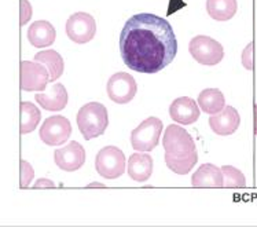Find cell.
<instances>
[{
	"label": "cell",
	"mask_w": 257,
	"mask_h": 227,
	"mask_svg": "<svg viewBox=\"0 0 257 227\" xmlns=\"http://www.w3.org/2000/svg\"><path fill=\"white\" fill-rule=\"evenodd\" d=\"M178 40L165 18L150 13L132 16L120 35V54L134 72L154 74L161 72L176 57Z\"/></svg>",
	"instance_id": "cell-1"
},
{
	"label": "cell",
	"mask_w": 257,
	"mask_h": 227,
	"mask_svg": "<svg viewBox=\"0 0 257 227\" xmlns=\"http://www.w3.org/2000/svg\"><path fill=\"white\" fill-rule=\"evenodd\" d=\"M77 127L85 141H91L103 135L109 126V115L105 105L99 102H89L80 107L77 113Z\"/></svg>",
	"instance_id": "cell-2"
},
{
	"label": "cell",
	"mask_w": 257,
	"mask_h": 227,
	"mask_svg": "<svg viewBox=\"0 0 257 227\" xmlns=\"http://www.w3.org/2000/svg\"><path fill=\"white\" fill-rule=\"evenodd\" d=\"M165 153L171 154L176 159H184L197 152L193 137L183 127L171 124L165 130L163 139Z\"/></svg>",
	"instance_id": "cell-3"
},
{
	"label": "cell",
	"mask_w": 257,
	"mask_h": 227,
	"mask_svg": "<svg viewBox=\"0 0 257 227\" xmlns=\"http://www.w3.org/2000/svg\"><path fill=\"white\" fill-rule=\"evenodd\" d=\"M189 51L198 64L206 66H215L220 64L221 59L224 58V48L220 43L204 35L191 39Z\"/></svg>",
	"instance_id": "cell-4"
},
{
	"label": "cell",
	"mask_w": 257,
	"mask_h": 227,
	"mask_svg": "<svg viewBox=\"0 0 257 227\" xmlns=\"http://www.w3.org/2000/svg\"><path fill=\"white\" fill-rule=\"evenodd\" d=\"M163 122L157 117H149L131 134V145L137 152H152L160 143Z\"/></svg>",
	"instance_id": "cell-5"
},
{
	"label": "cell",
	"mask_w": 257,
	"mask_h": 227,
	"mask_svg": "<svg viewBox=\"0 0 257 227\" xmlns=\"http://www.w3.org/2000/svg\"><path fill=\"white\" fill-rule=\"evenodd\" d=\"M125 156L115 146H106L100 149L95 159L96 172L105 179L120 178L121 175L125 172Z\"/></svg>",
	"instance_id": "cell-6"
},
{
	"label": "cell",
	"mask_w": 257,
	"mask_h": 227,
	"mask_svg": "<svg viewBox=\"0 0 257 227\" xmlns=\"http://www.w3.org/2000/svg\"><path fill=\"white\" fill-rule=\"evenodd\" d=\"M96 33L95 18L88 13H76L69 17L66 22V35L72 42L77 44H85L91 42Z\"/></svg>",
	"instance_id": "cell-7"
},
{
	"label": "cell",
	"mask_w": 257,
	"mask_h": 227,
	"mask_svg": "<svg viewBox=\"0 0 257 227\" xmlns=\"http://www.w3.org/2000/svg\"><path fill=\"white\" fill-rule=\"evenodd\" d=\"M107 95L118 105H125L131 102L138 92V84L131 74L118 72L111 76L106 85Z\"/></svg>",
	"instance_id": "cell-8"
},
{
	"label": "cell",
	"mask_w": 257,
	"mask_h": 227,
	"mask_svg": "<svg viewBox=\"0 0 257 227\" xmlns=\"http://www.w3.org/2000/svg\"><path fill=\"white\" fill-rule=\"evenodd\" d=\"M72 134V124L66 117L51 116L46 119L39 131V137L48 146H59L69 141Z\"/></svg>",
	"instance_id": "cell-9"
},
{
	"label": "cell",
	"mask_w": 257,
	"mask_h": 227,
	"mask_svg": "<svg viewBox=\"0 0 257 227\" xmlns=\"http://www.w3.org/2000/svg\"><path fill=\"white\" fill-rule=\"evenodd\" d=\"M50 83V74L46 66L39 62L22 61L21 88L24 91H44Z\"/></svg>",
	"instance_id": "cell-10"
},
{
	"label": "cell",
	"mask_w": 257,
	"mask_h": 227,
	"mask_svg": "<svg viewBox=\"0 0 257 227\" xmlns=\"http://www.w3.org/2000/svg\"><path fill=\"white\" fill-rule=\"evenodd\" d=\"M54 161L58 168L66 172H74L80 169L85 163L84 148L76 141H70L68 146L62 149H57L54 152Z\"/></svg>",
	"instance_id": "cell-11"
},
{
	"label": "cell",
	"mask_w": 257,
	"mask_h": 227,
	"mask_svg": "<svg viewBox=\"0 0 257 227\" xmlns=\"http://www.w3.org/2000/svg\"><path fill=\"white\" fill-rule=\"evenodd\" d=\"M239 124H241V116L232 106H224L219 113L212 115L209 119L210 130L221 137L232 135L238 130Z\"/></svg>",
	"instance_id": "cell-12"
},
{
	"label": "cell",
	"mask_w": 257,
	"mask_h": 227,
	"mask_svg": "<svg viewBox=\"0 0 257 227\" xmlns=\"http://www.w3.org/2000/svg\"><path fill=\"white\" fill-rule=\"evenodd\" d=\"M169 116L179 124L190 126L200 119V106L190 96H179L169 106Z\"/></svg>",
	"instance_id": "cell-13"
},
{
	"label": "cell",
	"mask_w": 257,
	"mask_h": 227,
	"mask_svg": "<svg viewBox=\"0 0 257 227\" xmlns=\"http://www.w3.org/2000/svg\"><path fill=\"white\" fill-rule=\"evenodd\" d=\"M35 99L44 110L59 111L66 107L69 96L65 85L61 83H55L51 85V88L47 92H37Z\"/></svg>",
	"instance_id": "cell-14"
},
{
	"label": "cell",
	"mask_w": 257,
	"mask_h": 227,
	"mask_svg": "<svg viewBox=\"0 0 257 227\" xmlns=\"http://www.w3.org/2000/svg\"><path fill=\"white\" fill-rule=\"evenodd\" d=\"M128 175L135 182H146L150 179L153 174V159L150 154L145 153H134L128 159Z\"/></svg>",
	"instance_id": "cell-15"
},
{
	"label": "cell",
	"mask_w": 257,
	"mask_h": 227,
	"mask_svg": "<svg viewBox=\"0 0 257 227\" xmlns=\"http://www.w3.org/2000/svg\"><path fill=\"white\" fill-rule=\"evenodd\" d=\"M57 32L53 24L48 21H36L28 29V40L33 47H48L55 42Z\"/></svg>",
	"instance_id": "cell-16"
},
{
	"label": "cell",
	"mask_w": 257,
	"mask_h": 227,
	"mask_svg": "<svg viewBox=\"0 0 257 227\" xmlns=\"http://www.w3.org/2000/svg\"><path fill=\"white\" fill-rule=\"evenodd\" d=\"M194 187H223V174L215 164H202L191 178Z\"/></svg>",
	"instance_id": "cell-17"
},
{
	"label": "cell",
	"mask_w": 257,
	"mask_h": 227,
	"mask_svg": "<svg viewBox=\"0 0 257 227\" xmlns=\"http://www.w3.org/2000/svg\"><path fill=\"white\" fill-rule=\"evenodd\" d=\"M35 61L39 64H43L48 70L50 74V81H55L58 80L63 73V64L62 55L57 53L55 50H46V51H40L35 55Z\"/></svg>",
	"instance_id": "cell-18"
},
{
	"label": "cell",
	"mask_w": 257,
	"mask_h": 227,
	"mask_svg": "<svg viewBox=\"0 0 257 227\" xmlns=\"http://www.w3.org/2000/svg\"><path fill=\"white\" fill-rule=\"evenodd\" d=\"M198 106L206 115H216L226 106V98L217 88H206L198 95Z\"/></svg>",
	"instance_id": "cell-19"
},
{
	"label": "cell",
	"mask_w": 257,
	"mask_h": 227,
	"mask_svg": "<svg viewBox=\"0 0 257 227\" xmlns=\"http://www.w3.org/2000/svg\"><path fill=\"white\" fill-rule=\"evenodd\" d=\"M236 0H206V11L216 21H228L236 14Z\"/></svg>",
	"instance_id": "cell-20"
},
{
	"label": "cell",
	"mask_w": 257,
	"mask_h": 227,
	"mask_svg": "<svg viewBox=\"0 0 257 227\" xmlns=\"http://www.w3.org/2000/svg\"><path fill=\"white\" fill-rule=\"evenodd\" d=\"M21 134L25 135V134H29L33 130H36V127L40 123V119H42V113L39 110V107H36V105H33L32 102H21Z\"/></svg>",
	"instance_id": "cell-21"
},
{
	"label": "cell",
	"mask_w": 257,
	"mask_h": 227,
	"mask_svg": "<svg viewBox=\"0 0 257 227\" xmlns=\"http://www.w3.org/2000/svg\"><path fill=\"white\" fill-rule=\"evenodd\" d=\"M165 163H167V167L175 174L186 175L189 174L190 171L194 168L195 164L198 163V153L194 152L191 156L184 157V159H176L171 154L165 153Z\"/></svg>",
	"instance_id": "cell-22"
},
{
	"label": "cell",
	"mask_w": 257,
	"mask_h": 227,
	"mask_svg": "<svg viewBox=\"0 0 257 227\" xmlns=\"http://www.w3.org/2000/svg\"><path fill=\"white\" fill-rule=\"evenodd\" d=\"M221 174H223V186L224 187H245L246 179L245 175L232 165H224L221 167Z\"/></svg>",
	"instance_id": "cell-23"
},
{
	"label": "cell",
	"mask_w": 257,
	"mask_h": 227,
	"mask_svg": "<svg viewBox=\"0 0 257 227\" xmlns=\"http://www.w3.org/2000/svg\"><path fill=\"white\" fill-rule=\"evenodd\" d=\"M33 176H35V171H33V167L31 164L25 161V160H21V187L25 189L28 186L31 185V182L33 180Z\"/></svg>",
	"instance_id": "cell-24"
},
{
	"label": "cell",
	"mask_w": 257,
	"mask_h": 227,
	"mask_svg": "<svg viewBox=\"0 0 257 227\" xmlns=\"http://www.w3.org/2000/svg\"><path fill=\"white\" fill-rule=\"evenodd\" d=\"M21 25H25L32 18V6L28 0H21Z\"/></svg>",
	"instance_id": "cell-25"
},
{
	"label": "cell",
	"mask_w": 257,
	"mask_h": 227,
	"mask_svg": "<svg viewBox=\"0 0 257 227\" xmlns=\"http://www.w3.org/2000/svg\"><path fill=\"white\" fill-rule=\"evenodd\" d=\"M252 48L253 44H249L245 50V53H243V57H242V62H243V66L249 70H252L253 65H252Z\"/></svg>",
	"instance_id": "cell-26"
},
{
	"label": "cell",
	"mask_w": 257,
	"mask_h": 227,
	"mask_svg": "<svg viewBox=\"0 0 257 227\" xmlns=\"http://www.w3.org/2000/svg\"><path fill=\"white\" fill-rule=\"evenodd\" d=\"M33 187L35 189H39V187H55V185H54V182H51V180L39 179L36 180V183L33 185Z\"/></svg>",
	"instance_id": "cell-27"
},
{
	"label": "cell",
	"mask_w": 257,
	"mask_h": 227,
	"mask_svg": "<svg viewBox=\"0 0 257 227\" xmlns=\"http://www.w3.org/2000/svg\"><path fill=\"white\" fill-rule=\"evenodd\" d=\"M254 134H256L257 137V103L254 106Z\"/></svg>",
	"instance_id": "cell-28"
},
{
	"label": "cell",
	"mask_w": 257,
	"mask_h": 227,
	"mask_svg": "<svg viewBox=\"0 0 257 227\" xmlns=\"http://www.w3.org/2000/svg\"><path fill=\"white\" fill-rule=\"evenodd\" d=\"M87 187H105V186L100 185V183H96V182H95V183H91V185H88Z\"/></svg>",
	"instance_id": "cell-29"
}]
</instances>
